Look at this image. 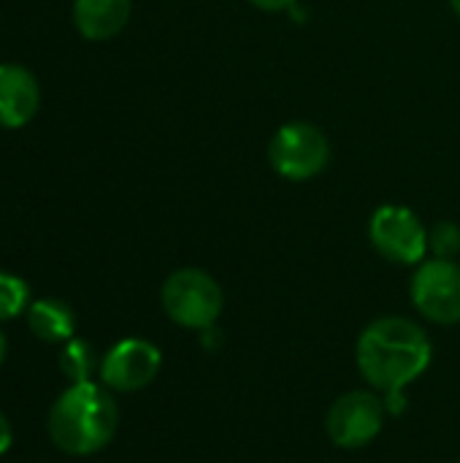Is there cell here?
I'll return each instance as SVG.
<instances>
[{"instance_id": "obj_1", "label": "cell", "mask_w": 460, "mask_h": 463, "mask_svg": "<svg viewBox=\"0 0 460 463\" xmlns=\"http://www.w3.org/2000/svg\"><path fill=\"white\" fill-rule=\"evenodd\" d=\"M431 339L420 323L399 315H385L369 323L355 345L361 377L371 391L388 396L407 391L431 366Z\"/></svg>"}, {"instance_id": "obj_2", "label": "cell", "mask_w": 460, "mask_h": 463, "mask_svg": "<svg viewBox=\"0 0 460 463\" xmlns=\"http://www.w3.org/2000/svg\"><path fill=\"white\" fill-rule=\"evenodd\" d=\"M119 426V407L100 383H73L49 410L46 431L52 445L68 456H92L103 450Z\"/></svg>"}, {"instance_id": "obj_3", "label": "cell", "mask_w": 460, "mask_h": 463, "mask_svg": "<svg viewBox=\"0 0 460 463\" xmlns=\"http://www.w3.org/2000/svg\"><path fill=\"white\" fill-rule=\"evenodd\" d=\"M165 315L190 331H209L222 315L225 296L220 282L203 269H176L160 290Z\"/></svg>"}, {"instance_id": "obj_4", "label": "cell", "mask_w": 460, "mask_h": 463, "mask_svg": "<svg viewBox=\"0 0 460 463\" xmlns=\"http://www.w3.org/2000/svg\"><path fill=\"white\" fill-rule=\"evenodd\" d=\"M331 160L328 136L304 119L285 122L268 141V163L287 182H309L325 171Z\"/></svg>"}, {"instance_id": "obj_5", "label": "cell", "mask_w": 460, "mask_h": 463, "mask_svg": "<svg viewBox=\"0 0 460 463\" xmlns=\"http://www.w3.org/2000/svg\"><path fill=\"white\" fill-rule=\"evenodd\" d=\"M371 247L390 263L420 266L428 255V228L401 203H382L369 220Z\"/></svg>"}, {"instance_id": "obj_6", "label": "cell", "mask_w": 460, "mask_h": 463, "mask_svg": "<svg viewBox=\"0 0 460 463\" xmlns=\"http://www.w3.org/2000/svg\"><path fill=\"white\" fill-rule=\"evenodd\" d=\"M385 418V399L377 391H350L331 404L325 415V434L336 448L358 450L380 437Z\"/></svg>"}, {"instance_id": "obj_7", "label": "cell", "mask_w": 460, "mask_h": 463, "mask_svg": "<svg viewBox=\"0 0 460 463\" xmlns=\"http://www.w3.org/2000/svg\"><path fill=\"white\" fill-rule=\"evenodd\" d=\"M409 296L415 309L437 323V326H455L460 323V263L431 258L423 260L412 277Z\"/></svg>"}, {"instance_id": "obj_8", "label": "cell", "mask_w": 460, "mask_h": 463, "mask_svg": "<svg viewBox=\"0 0 460 463\" xmlns=\"http://www.w3.org/2000/svg\"><path fill=\"white\" fill-rule=\"evenodd\" d=\"M163 355L146 339H122L100 361V383L117 393H136L160 374Z\"/></svg>"}, {"instance_id": "obj_9", "label": "cell", "mask_w": 460, "mask_h": 463, "mask_svg": "<svg viewBox=\"0 0 460 463\" xmlns=\"http://www.w3.org/2000/svg\"><path fill=\"white\" fill-rule=\"evenodd\" d=\"M41 106V87L30 68L0 62V128H24Z\"/></svg>"}, {"instance_id": "obj_10", "label": "cell", "mask_w": 460, "mask_h": 463, "mask_svg": "<svg viewBox=\"0 0 460 463\" xmlns=\"http://www.w3.org/2000/svg\"><path fill=\"white\" fill-rule=\"evenodd\" d=\"M133 14V0H73V24L87 41L119 35Z\"/></svg>"}, {"instance_id": "obj_11", "label": "cell", "mask_w": 460, "mask_h": 463, "mask_svg": "<svg viewBox=\"0 0 460 463\" xmlns=\"http://www.w3.org/2000/svg\"><path fill=\"white\" fill-rule=\"evenodd\" d=\"M30 331L49 345H65L76 334V312L60 298H38L27 307Z\"/></svg>"}, {"instance_id": "obj_12", "label": "cell", "mask_w": 460, "mask_h": 463, "mask_svg": "<svg viewBox=\"0 0 460 463\" xmlns=\"http://www.w3.org/2000/svg\"><path fill=\"white\" fill-rule=\"evenodd\" d=\"M60 372L73 383H89L95 372H100V361L95 355V350L84 342V339H70L62 345L60 353Z\"/></svg>"}, {"instance_id": "obj_13", "label": "cell", "mask_w": 460, "mask_h": 463, "mask_svg": "<svg viewBox=\"0 0 460 463\" xmlns=\"http://www.w3.org/2000/svg\"><path fill=\"white\" fill-rule=\"evenodd\" d=\"M30 307V288L22 277L0 271V323L14 320L16 315L27 312Z\"/></svg>"}, {"instance_id": "obj_14", "label": "cell", "mask_w": 460, "mask_h": 463, "mask_svg": "<svg viewBox=\"0 0 460 463\" xmlns=\"http://www.w3.org/2000/svg\"><path fill=\"white\" fill-rule=\"evenodd\" d=\"M428 252L434 258H445V260H455L460 255V228L450 220L437 222L434 228H428Z\"/></svg>"}, {"instance_id": "obj_15", "label": "cell", "mask_w": 460, "mask_h": 463, "mask_svg": "<svg viewBox=\"0 0 460 463\" xmlns=\"http://www.w3.org/2000/svg\"><path fill=\"white\" fill-rule=\"evenodd\" d=\"M14 445V429H11V423H8V418L0 412V456L3 453H8V448Z\"/></svg>"}, {"instance_id": "obj_16", "label": "cell", "mask_w": 460, "mask_h": 463, "mask_svg": "<svg viewBox=\"0 0 460 463\" xmlns=\"http://www.w3.org/2000/svg\"><path fill=\"white\" fill-rule=\"evenodd\" d=\"M255 8H260V11H268V14H277V11H285V8H290L296 0H249Z\"/></svg>"}, {"instance_id": "obj_17", "label": "cell", "mask_w": 460, "mask_h": 463, "mask_svg": "<svg viewBox=\"0 0 460 463\" xmlns=\"http://www.w3.org/2000/svg\"><path fill=\"white\" fill-rule=\"evenodd\" d=\"M5 353H8V342H5V334L0 331V366H3V361H5Z\"/></svg>"}, {"instance_id": "obj_18", "label": "cell", "mask_w": 460, "mask_h": 463, "mask_svg": "<svg viewBox=\"0 0 460 463\" xmlns=\"http://www.w3.org/2000/svg\"><path fill=\"white\" fill-rule=\"evenodd\" d=\"M450 5H453V11L460 16V0H450Z\"/></svg>"}]
</instances>
